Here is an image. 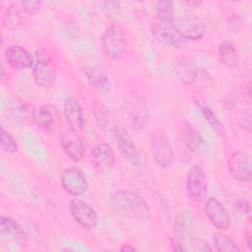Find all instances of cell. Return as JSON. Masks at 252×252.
<instances>
[{"instance_id":"4dcf8cb0","label":"cell","mask_w":252,"mask_h":252,"mask_svg":"<svg viewBox=\"0 0 252 252\" xmlns=\"http://www.w3.org/2000/svg\"><path fill=\"white\" fill-rule=\"evenodd\" d=\"M0 134H1V150L7 154H14L18 151V144L16 140L13 138V136L6 131L3 126L0 128Z\"/></svg>"},{"instance_id":"f1b7e54d","label":"cell","mask_w":252,"mask_h":252,"mask_svg":"<svg viewBox=\"0 0 252 252\" xmlns=\"http://www.w3.org/2000/svg\"><path fill=\"white\" fill-rule=\"evenodd\" d=\"M199 107L206 119V121L210 124V126L220 135V136H223L225 133V129L223 124L219 120V118L217 117V115L215 114V112L205 103H199Z\"/></svg>"},{"instance_id":"30bf717a","label":"cell","mask_w":252,"mask_h":252,"mask_svg":"<svg viewBox=\"0 0 252 252\" xmlns=\"http://www.w3.org/2000/svg\"><path fill=\"white\" fill-rule=\"evenodd\" d=\"M89 160L97 172L106 174L114 165V153L108 144L101 142L92 148Z\"/></svg>"},{"instance_id":"4fadbf2b","label":"cell","mask_w":252,"mask_h":252,"mask_svg":"<svg viewBox=\"0 0 252 252\" xmlns=\"http://www.w3.org/2000/svg\"><path fill=\"white\" fill-rule=\"evenodd\" d=\"M204 212L209 221L219 230H225L230 226L229 214L217 198L211 197L206 200Z\"/></svg>"},{"instance_id":"ac0fdd59","label":"cell","mask_w":252,"mask_h":252,"mask_svg":"<svg viewBox=\"0 0 252 252\" xmlns=\"http://www.w3.org/2000/svg\"><path fill=\"white\" fill-rule=\"evenodd\" d=\"M178 31L182 36L187 40L200 39L205 33V26L200 17L194 14L185 15L182 17L178 24H176Z\"/></svg>"},{"instance_id":"9c48e42d","label":"cell","mask_w":252,"mask_h":252,"mask_svg":"<svg viewBox=\"0 0 252 252\" xmlns=\"http://www.w3.org/2000/svg\"><path fill=\"white\" fill-rule=\"evenodd\" d=\"M231 177L239 182H249L252 176V163L250 156L243 151L233 152L227 162Z\"/></svg>"},{"instance_id":"ffe728a7","label":"cell","mask_w":252,"mask_h":252,"mask_svg":"<svg viewBox=\"0 0 252 252\" xmlns=\"http://www.w3.org/2000/svg\"><path fill=\"white\" fill-rule=\"evenodd\" d=\"M35 110L31 103L21 97H13L9 102V112L12 118L20 124L33 121Z\"/></svg>"},{"instance_id":"484cf974","label":"cell","mask_w":252,"mask_h":252,"mask_svg":"<svg viewBox=\"0 0 252 252\" xmlns=\"http://www.w3.org/2000/svg\"><path fill=\"white\" fill-rule=\"evenodd\" d=\"M22 23V15L17 3H11L2 17V25L8 30H16Z\"/></svg>"},{"instance_id":"f35d334b","label":"cell","mask_w":252,"mask_h":252,"mask_svg":"<svg viewBox=\"0 0 252 252\" xmlns=\"http://www.w3.org/2000/svg\"><path fill=\"white\" fill-rule=\"evenodd\" d=\"M1 78L4 79L5 78V69H4V65L1 64Z\"/></svg>"},{"instance_id":"f546056e","label":"cell","mask_w":252,"mask_h":252,"mask_svg":"<svg viewBox=\"0 0 252 252\" xmlns=\"http://www.w3.org/2000/svg\"><path fill=\"white\" fill-rule=\"evenodd\" d=\"M102 11L105 17L111 21H118L121 19L122 10H121L120 3L118 1H114V0L105 1L103 3Z\"/></svg>"},{"instance_id":"d6986e66","label":"cell","mask_w":252,"mask_h":252,"mask_svg":"<svg viewBox=\"0 0 252 252\" xmlns=\"http://www.w3.org/2000/svg\"><path fill=\"white\" fill-rule=\"evenodd\" d=\"M7 63L14 69H28L33 66L32 55L20 45H10L4 52Z\"/></svg>"},{"instance_id":"8fae6325","label":"cell","mask_w":252,"mask_h":252,"mask_svg":"<svg viewBox=\"0 0 252 252\" xmlns=\"http://www.w3.org/2000/svg\"><path fill=\"white\" fill-rule=\"evenodd\" d=\"M114 138L123 158L131 165H139L141 162V157L129 132L123 126L118 124Z\"/></svg>"},{"instance_id":"d6a6232c","label":"cell","mask_w":252,"mask_h":252,"mask_svg":"<svg viewBox=\"0 0 252 252\" xmlns=\"http://www.w3.org/2000/svg\"><path fill=\"white\" fill-rule=\"evenodd\" d=\"M226 26L232 32H238L243 26V20L239 15L233 14L227 19Z\"/></svg>"},{"instance_id":"52a82bcc","label":"cell","mask_w":252,"mask_h":252,"mask_svg":"<svg viewBox=\"0 0 252 252\" xmlns=\"http://www.w3.org/2000/svg\"><path fill=\"white\" fill-rule=\"evenodd\" d=\"M63 189L73 196L84 195L89 188L88 179L83 170L77 166H68L63 169L60 175Z\"/></svg>"},{"instance_id":"2e32d148","label":"cell","mask_w":252,"mask_h":252,"mask_svg":"<svg viewBox=\"0 0 252 252\" xmlns=\"http://www.w3.org/2000/svg\"><path fill=\"white\" fill-rule=\"evenodd\" d=\"M64 117L70 129L81 132L85 125L84 111L80 99L77 96H69L64 103Z\"/></svg>"},{"instance_id":"603a6c76","label":"cell","mask_w":252,"mask_h":252,"mask_svg":"<svg viewBox=\"0 0 252 252\" xmlns=\"http://www.w3.org/2000/svg\"><path fill=\"white\" fill-rule=\"evenodd\" d=\"M181 138L186 148L192 153H199L203 145V138L200 132L188 121H184L181 126Z\"/></svg>"},{"instance_id":"83f0119b","label":"cell","mask_w":252,"mask_h":252,"mask_svg":"<svg viewBox=\"0 0 252 252\" xmlns=\"http://www.w3.org/2000/svg\"><path fill=\"white\" fill-rule=\"evenodd\" d=\"M214 245L216 249L220 252H239L241 251L240 247L237 245V243L232 240L228 235L218 231L214 233L213 236Z\"/></svg>"},{"instance_id":"5b68a950","label":"cell","mask_w":252,"mask_h":252,"mask_svg":"<svg viewBox=\"0 0 252 252\" xmlns=\"http://www.w3.org/2000/svg\"><path fill=\"white\" fill-rule=\"evenodd\" d=\"M187 193L190 199L196 203L203 202L208 194V176L205 169L194 164L190 167L186 179Z\"/></svg>"},{"instance_id":"d590c367","label":"cell","mask_w":252,"mask_h":252,"mask_svg":"<svg viewBox=\"0 0 252 252\" xmlns=\"http://www.w3.org/2000/svg\"><path fill=\"white\" fill-rule=\"evenodd\" d=\"M197 250L201 252H206V251H212V247L203 239H199L197 242Z\"/></svg>"},{"instance_id":"cb8c5ba5","label":"cell","mask_w":252,"mask_h":252,"mask_svg":"<svg viewBox=\"0 0 252 252\" xmlns=\"http://www.w3.org/2000/svg\"><path fill=\"white\" fill-rule=\"evenodd\" d=\"M175 74L180 83L189 86L195 83L198 69L189 59H180L175 65Z\"/></svg>"},{"instance_id":"74e56055","label":"cell","mask_w":252,"mask_h":252,"mask_svg":"<svg viewBox=\"0 0 252 252\" xmlns=\"http://www.w3.org/2000/svg\"><path fill=\"white\" fill-rule=\"evenodd\" d=\"M120 250L121 251H135L136 248L134 246H131L130 244H123V246H121Z\"/></svg>"},{"instance_id":"277c9868","label":"cell","mask_w":252,"mask_h":252,"mask_svg":"<svg viewBox=\"0 0 252 252\" xmlns=\"http://www.w3.org/2000/svg\"><path fill=\"white\" fill-rule=\"evenodd\" d=\"M32 75L34 82L42 88H51L56 82V68L48 53L43 49H37L34 53Z\"/></svg>"},{"instance_id":"e575fe53","label":"cell","mask_w":252,"mask_h":252,"mask_svg":"<svg viewBox=\"0 0 252 252\" xmlns=\"http://www.w3.org/2000/svg\"><path fill=\"white\" fill-rule=\"evenodd\" d=\"M235 206L241 210L242 212H244V214H248L250 215V204L246 199H240L235 203Z\"/></svg>"},{"instance_id":"d4e9b609","label":"cell","mask_w":252,"mask_h":252,"mask_svg":"<svg viewBox=\"0 0 252 252\" xmlns=\"http://www.w3.org/2000/svg\"><path fill=\"white\" fill-rule=\"evenodd\" d=\"M218 55L220 63L226 68H234L238 63V52L231 41L221 42L218 48Z\"/></svg>"},{"instance_id":"44dd1931","label":"cell","mask_w":252,"mask_h":252,"mask_svg":"<svg viewBox=\"0 0 252 252\" xmlns=\"http://www.w3.org/2000/svg\"><path fill=\"white\" fill-rule=\"evenodd\" d=\"M0 231L1 235L7 234L12 238L20 247L24 248L28 244V234L22 225L14 219L6 216H2L0 220Z\"/></svg>"},{"instance_id":"5bb4252c","label":"cell","mask_w":252,"mask_h":252,"mask_svg":"<svg viewBox=\"0 0 252 252\" xmlns=\"http://www.w3.org/2000/svg\"><path fill=\"white\" fill-rule=\"evenodd\" d=\"M59 111L52 104H43L35 110L33 122L39 130L46 134L55 131L59 125Z\"/></svg>"},{"instance_id":"836d02e7","label":"cell","mask_w":252,"mask_h":252,"mask_svg":"<svg viewBox=\"0 0 252 252\" xmlns=\"http://www.w3.org/2000/svg\"><path fill=\"white\" fill-rule=\"evenodd\" d=\"M41 1H21L20 5L22 9L28 14L36 13L41 7Z\"/></svg>"},{"instance_id":"7a4b0ae2","label":"cell","mask_w":252,"mask_h":252,"mask_svg":"<svg viewBox=\"0 0 252 252\" xmlns=\"http://www.w3.org/2000/svg\"><path fill=\"white\" fill-rule=\"evenodd\" d=\"M151 32L153 36L162 45L170 48H183L186 39L182 36L174 21L155 17L151 22Z\"/></svg>"},{"instance_id":"e0dca14e","label":"cell","mask_w":252,"mask_h":252,"mask_svg":"<svg viewBox=\"0 0 252 252\" xmlns=\"http://www.w3.org/2000/svg\"><path fill=\"white\" fill-rule=\"evenodd\" d=\"M93 113H94V119H95L97 125L99 126V128L101 129V131L107 137L114 138L115 130L118 126V123H117L112 111L104 104H102L98 101H94Z\"/></svg>"},{"instance_id":"ab89813d","label":"cell","mask_w":252,"mask_h":252,"mask_svg":"<svg viewBox=\"0 0 252 252\" xmlns=\"http://www.w3.org/2000/svg\"><path fill=\"white\" fill-rule=\"evenodd\" d=\"M247 245H248V248H249V250H251V249H252V247H251V236H250V235L248 236V240H247Z\"/></svg>"},{"instance_id":"6da1fadb","label":"cell","mask_w":252,"mask_h":252,"mask_svg":"<svg viewBox=\"0 0 252 252\" xmlns=\"http://www.w3.org/2000/svg\"><path fill=\"white\" fill-rule=\"evenodd\" d=\"M111 205L118 214L127 218L148 220L151 217V210L146 201L131 190H120L114 193Z\"/></svg>"},{"instance_id":"3957f363","label":"cell","mask_w":252,"mask_h":252,"mask_svg":"<svg viewBox=\"0 0 252 252\" xmlns=\"http://www.w3.org/2000/svg\"><path fill=\"white\" fill-rule=\"evenodd\" d=\"M101 45L107 58L114 61L120 60L127 50V37L124 30L118 25L107 28L101 37Z\"/></svg>"},{"instance_id":"4316f807","label":"cell","mask_w":252,"mask_h":252,"mask_svg":"<svg viewBox=\"0 0 252 252\" xmlns=\"http://www.w3.org/2000/svg\"><path fill=\"white\" fill-rule=\"evenodd\" d=\"M129 113H130V119L132 121L133 128L140 129L143 128V125L147 121L148 117V109L144 102L136 101L132 102L129 106Z\"/></svg>"},{"instance_id":"ba28073f","label":"cell","mask_w":252,"mask_h":252,"mask_svg":"<svg viewBox=\"0 0 252 252\" xmlns=\"http://www.w3.org/2000/svg\"><path fill=\"white\" fill-rule=\"evenodd\" d=\"M69 211L72 218L83 228L93 230L97 226L98 215L87 202L80 199H74L69 203Z\"/></svg>"},{"instance_id":"8d00e7d4","label":"cell","mask_w":252,"mask_h":252,"mask_svg":"<svg viewBox=\"0 0 252 252\" xmlns=\"http://www.w3.org/2000/svg\"><path fill=\"white\" fill-rule=\"evenodd\" d=\"M186 5L190 6V7H194V8H197L199 7L201 4H202V1H197V0H191V1H186L185 2Z\"/></svg>"},{"instance_id":"7402d4cb","label":"cell","mask_w":252,"mask_h":252,"mask_svg":"<svg viewBox=\"0 0 252 252\" xmlns=\"http://www.w3.org/2000/svg\"><path fill=\"white\" fill-rule=\"evenodd\" d=\"M84 74L94 89L101 93H108L110 91L111 83L109 81L107 71L102 66H88L84 69Z\"/></svg>"},{"instance_id":"7c38bea8","label":"cell","mask_w":252,"mask_h":252,"mask_svg":"<svg viewBox=\"0 0 252 252\" xmlns=\"http://www.w3.org/2000/svg\"><path fill=\"white\" fill-rule=\"evenodd\" d=\"M60 145L70 159L74 161H81L84 158L85 144L80 132L70 128L65 130L60 136Z\"/></svg>"},{"instance_id":"8992f818","label":"cell","mask_w":252,"mask_h":252,"mask_svg":"<svg viewBox=\"0 0 252 252\" xmlns=\"http://www.w3.org/2000/svg\"><path fill=\"white\" fill-rule=\"evenodd\" d=\"M152 152L155 162L161 168L170 165L173 158V151L166 132L162 129L156 130L152 136Z\"/></svg>"},{"instance_id":"1f68e13d","label":"cell","mask_w":252,"mask_h":252,"mask_svg":"<svg viewBox=\"0 0 252 252\" xmlns=\"http://www.w3.org/2000/svg\"><path fill=\"white\" fill-rule=\"evenodd\" d=\"M157 17L174 21V3L171 1H159L156 5Z\"/></svg>"},{"instance_id":"9a60e30c","label":"cell","mask_w":252,"mask_h":252,"mask_svg":"<svg viewBox=\"0 0 252 252\" xmlns=\"http://www.w3.org/2000/svg\"><path fill=\"white\" fill-rule=\"evenodd\" d=\"M173 228L177 240H179L186 248L189 249V245L192 243L194 232V220L191 214L187 211L179 212L173 222Z\"/></svg>"}]
</instances>
